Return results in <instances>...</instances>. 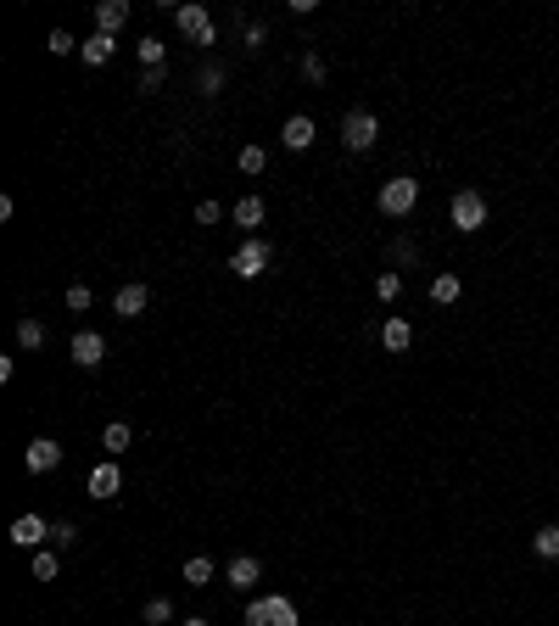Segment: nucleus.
Here are the masks:
<instances>
[{
    "label": "nucleus",
    "instance_id": "nucleus-1",
    "mask_svg": "<svg viewBox=\"0 0 559 626\" xmlns=\"http://www.w3.org/2000/svg\"><path fill=\"white\" fill-rule=\"evenodd\" d=\"M246 626H303V615L291 599H280V592H257L246 604Z\"/></svg>",
    "mask_w": 559,
    "mask_h": 626
},
{
    "label": "nucleus",
    "instance_id": "nucleus-2",
    "mask_svg": "<svg viewBox=\"0 0 559 626\" xmlns=\"http://www.w3.org/2000/svg\"><path fill=\"white\" fill-rule=\"evenodd\" d=\"M448 224L458 229V236H476V229L487 224V196L481 190H453V202H448Z\"/></svg>",
    "mask_w": 559,
    "mask_h": 626
},
{
    "label": "nucleus",
    "instance_id": "nucleus-3",
    "mask_svg": "<svg viewBox=\"0 0 559 626\" xmlns=\"http://www.w3.org/2000/svg\"><path fill=\"white\" fill-rule=\"evenodd\" d=\"M375 140H381V118H375L370 107L342 112V146H347V151H370Z\"/></svg>",
    "mask_w": 559,
    "mask_h": 626
},
{
    "label": "nucleus",
    "instance_id": "nucleus-4",
    "mask_svg": "<svg viewBox=\"0 0 559 626\" xmlns=\"http://www.w3.org/2000/svg\"><path fill=\"white\" fill-rule=\"evenodd\" d=\"M414 202H419V179H409V174L386 179V185H381V196H375V207H381L386 218H409V213H414Z\"/></svg>",
    "mask_w": 559,
    "mask_h": 626
},
{
    "label": "nucleus",
    "instance_id": "nucleus-5",
    "mask_svg": "<svg viewBox=\"0 0 559 626\" xmlns=\"http://www.w3.org/2000/svg\"><path fill=\"white\" fill-rule=\"evenodd\" d=\"M269 241L263 236H246L241 246H236V257H229V269H236V280H257V274H269Z\"/></svg>",
    "mask_w": 559,
    "mask_h": 626
},
{
    "label": "nucleus",
    "instance_id": "nucleus-6",
    "mask_svg": "<svg viewBox=\"0 0 559 626\" xmlns=\"http://www.w3.org/2000/svg\"><path fill=\"white\" fill-rule=\"evenodd\" d=\"M174 28H179L190 45H213V34H218L207 6H179V12H174Z\"/></svg>",
    "mask_w": 559,
    "mask_h": 626
},
{
    "label": "nucleus",
    "instance_id": "nucleus-7",
    "mask_svg": "<svg viewBox=\"0 0 559 626\" xmlns=\"http://www.w3.org/2000/svg\"><path fill=\"white\" fill-rule=\"evenodd\" d=\"M23 465H28V476H51L62 465V442L56 437H34V442L23 448Z\"/></svg>",
    "mask_w": 559,
    "mask_h": 626
},
{
    "label": "nucleus",
    "instance_id": "nucleus-8",
    "mask_svg": "<svg viewBox=\"0 0 559 626\" xmlns=\"http://www.w3.org/2000/svg\"><path fill=\"white\" fill-rule=\"evenodd\" d=\"M12 543L28 548V554H40V548L51 543V520H40V515H17V520H12Z\"/></svg>",
    "mask_w": 559,
    "mask_h": 626
},
{
    "label": "nucleus",
    "instance_id": "nucleus-9",
    "mask_svg": "<svg viewBox=\"0 0 559 626\" xmlns=\"http://www.w3.org/2000/svg\"><path fill=\"white\" fill-rule=\"evenodd\" d=\"M118 492H123V470H118V458H107V465H95V470H90V498H95V504H112Z\"/></svg>",
    "mask_w": 559,
    "mask_h": 626
},
{
    "label": "nucleus",
    "instance_id": "nucleus-10",
    "mask_svg": "<svg viewBox=\"0 0 559 626\" xmlns=\"http://www.w3.org/2000/svg\"><path fill=\"white\" fill-rule=\"evenodd\" d=\"M151 308V291L140 285V280H129V285H118V296H112V313L118 319H140Z\"/></svg>",
    "mask_w": 559,
    "mask_h": 626
},
{
    "label": "nucleus",
    "instance_id": "nucleus-11",
    "mask_svg": "<svg viewBox=\"0 0 559 626\" xmlns=\"http://www.w3.org/2000/svg\"><path fill=\"white\" fill-rule=\"evenodd\" d=\"M224 582L236 587V592H252V587L263 582V565H257L252 554H236V559H229V565H224Z\"/></svg>",
    "mask_w": 559,
    "mask_h": 626
},
{
    "label": "nucleus",
    "instance_id": "nucleus-12",
    "mask_svg": "<svg viewBox=\"0 0 559 626\" xmlns=\"http://www.w3.org/2000/svg\"><path fill=\"white\" fill-rule=\"evenodd\" d=\"M112 51H118V34H101V28H95V34H84V45H79V62L84 68H107Z\"/></svg>",
    "mask_w": 559,
    "mask_h": 626
},
{
    "label": "nucleus",
    "instance_id": "nucleus-13",
    "mask_svg": "<svg viewBox=\"0 0 559 626\" xmlns=\"http://www.w3.org/2000/svg\"><path fill=\"white\" fill-rule=\"evenodd\" d=\"M101 358H107V336H101V331H79V336H73V364H79V370H95Z\"/></svg>",
    "mask_w": 559,
    "mask_h": 626
},
{
    "label": "nucleus",
    "instance_id": "nucleus-14",
    "mask_svg": "<svg viewBox=\"0 0 559 626\" xmlns=\"http://www.w3.org/2000/svg\"><path fill=\"white\" fill-rule=\"evenodd\" d=\"M313 135H319V129H313V118H308V112L285 118V129H280V140H285L291 151H308V146H313Z\"/></svg>",
    "mask_w": 559,
    "mask_h": 626
},
{
    "label": "nucleus",
    "instance_id": "nucleus-15",
    "mask_svg": "<svg viewBox=\"0 0 559 626\" xmlns=\"http://www.w3.org/2000/svg\"><path fill=\"white\" fill-rule=\"evenodd\" d=\"M123 23H129V0H101L95 6V28L101 34H123Z\"/></svg>",
    "mask_w": 559,
    "mask_h": 626
},
{
    "label": "nucleus",
    "instance_id": "nucleus-16",
    "mask_svg": "<svg viewBox=\"0 0 559 626\" xmlns=\"http://www.w3.org/2000/svg\"><path fill=\"white\" fill-rule=\"evenodd\" d=\"M381 347H386V352H409V347H414V331H409V319H398V313H391V319L381 324Z\"/></svg>",
    "mask_w": 559,
    "mask_h": 626
},
{
    "label": "nucleus",
    "instance_id": "nucleus-17",
    "mask_svg": "<svg viewBox=\"0 0 559 626\" xmlns=\"http://www.w3.org/2000/svg\"><path fill=\"white\" fill-rule=\"evenodd\" d=\"M229 218H236L246 236H257V224H263V196H241V202L229 207Z\"/></svg>",
    "mask_w": 559,
    "mask_h": 626
},
{
    "label": "nucleus",
    "instance_id": "nucleus-18",
    "mask_svg": "<svg viewBox=\"0 0 559 626\" xmlns=\"http://www.w3.org/2000/svg\"><path fill=\"white\" fill-rule=\"evenodd\" d=\"M458 291H465V280H458V274H431V303H458Z\"/></svg>",
    "mask_w": 559,
    "mask_h": 626
},
{
    "label": "nucleus",
    "instance_id": "nucleus-19",
    "mask_svg": "<svg viewBox=\"0 0 559 626\" xmlns=\"http://www.w3.org/2000/svg\"><path fill=\"white\" fill-rule=\"evenodd\" d=\"M129 442H135V431H129V425H123V419H112V425H107V431H101V448H107L112 458H123V448H129Z\"/></svg>",
    "mask_w": 559,
    "mask_h": 626
},
{
    "label": "nucleus",
    "instance_id": "nucleus-20",
    "mask_svg": "<svg viewBox=\"0 0 559 626\" xmlns=\"http://www.w3.org/2000/svg\"><path fill=\"white\" fill-rule=\"evenodd\" d=\"M17 347L40 352V347H45V324H40V319H17Z\"/></svg>",
    "mask_w": 559,
    "mask_h": 626
},
{
    "label": "nucleus",
    "instance_id": "nucleus-21",
    "mask_svg": "<svg viewBox=\"0 0 559 626\" xmlns=\"http://www.w3.org/2000/svg\"><path fill=\"white\" fill-rule=\"evenodd\" d=\"M391 263H398V274L419 263V246H414V236H398V241H391Z\"/></svg>",
    "mask_w": 559,
    "mask_h": 626
},
{
    "label": "nucleus",
    "instance_id": "nucleus-22",
    "mask_svg": "<svg viewBox=\"0 0 559 626\" xmlns=\"http://www.w3.org/2000/svg\"><path fill=\"white\" fill-rule=\"evenodd\" d=\"M185 582H190V587H207V582H213V559H202V554L185 559Z\"/></svg>",
    "mask_w": 559,
    "mask_h": 626
},
{
    "label": "nucleus",
    "instance_id": "nucleus-23",
    "mask_svg": "<svg viewBox=\"0 0 559 626\" xmlns=\"http://www.w3.org/2000/svg\"><path fill=\"white\" fill-rule=\"evenodd\" d=\"M375 296H381V303H398V296H403V274H398V269H386V274L375 280Z\"/></svg>",
    "mask_w": 559,
    "mask_h": 626
},
{
    "label": "nucleus",
    "instance_id": "nucleus-24",
    "mask_svg": "<svg viewBox=\"0 0 559 626\" xmlns=\"http://www.w3.org/2000/svg\"><path fill=\"white\" fill-rule=\"evenodd\" d=\"M79 45H84V40H73L68 28H51V40H45V51H51V56H73Z\"/></svg>",
    "mask_w": 559,
    "mask_h": 626
},
{
    "label": "nucleus",
    "instance_id": "nucleus-25",
    "mask_svg": "<svg viewBox=\"0 0 559 626\" xmlns=\"http://www.w3.org/2000/svg\"><path fill=\"white\" fill-rule=\"evenodd\" d=\"M532 548H537L543 559H559V525H543V532L532 537Z\"/></svg>",
    "mask_w": 559,
    "mask_h": 626
},
{
    "label": "nucleus",
    "instance_id": "nucleus-26",
    "mask_svg": "<svg viewBox=\"0 0 559 626\" xmlns=\"http://www.w3.org/2000/svg\"><path fill=\"white\" fill-rule=\"evenodd\" d=\"M162 56H169V45H162L157 34H146L140 40V62H146V68H162Z\"/></svg>",
    "mask_w": 559,
    "mask_h": 626
},
{
    "label": "nucleus",
    "instance_id": "nucleus-27",
    "mask_svg": "<svg viewBox=\"0 0 559 626\" xmlns=\"http://www.w3.org/2000/svg\"><path fill=\"white\" fill-rule=\"evenodd\" d=\"M56 571H62V559H56L51 548H40V554H34V576H40V582H56Z\"/></svg>",
    "mask_w": 559,
    "mask_h": 626
},
{
    "label": "nucleus",
    "instance_id": "nucleus-28",
    "mask_svg": "<svg viewBox=\"0 0 559 626\" xmlns=\"http://www.w3.org/2000/svg\"><path fill=\"white\" fill-rule=\"evenodd\" d=\"M196 84H202V95H218V90H224V68H218V62H207V68L196 73Z\"/></svg>",
    "mask_w": 559,
    "mask_h": 626
},
{
    "label": "nucleus",
    "instance_id": "nucleus-29",
    "mask_svg": "<svg viewBox=\"0 0 559 626\" xmlns=\"http://www.w3.org/2000/svg\"><path fill=\"white\" fill-rule=\"evenodd\" d=\"M263 169H269V151H263V146H246V151H241V174H263Z\"/></svg>",
    "mask_w": 559,
    "mask_h": 626
},
{
    "label": "nucleus",
    "instance_id": "nucleus-30",
    "mask_svg": "<svg viewBox=\"0 0 559 626\" xmlns=\"http://www.w3.org/2000/svg\"><path fill=\"white\" fill-rule=\"evenodd\" d=\"M169 621H174V604H169V599H151V604H146V626H169Z\"/></svg>",
    "mask_w": 559,
    "mask_h": 626
},
{
    "label": "nucleus",
    "instance_id": "nucleus-31",
    "mask_svg": "<svg viewBox=\"0 0 559 626\" xmlns=\"http://www.w3.org/2000/svg\"><path fill=\"white\" fill-rule=\"evenodd\" d=\"M51 543H56V548H79V525L56 520V525H51Z\"/></svg>",
    "mask_w": 559,
    "mask_h": 626
},
{
    "label": "nucleus",
    "instance_id": "nucleus-32",
    "mask_svg": "<svg viewBox=\"0 0 559 626\" xmlns=\"http://www.w3.org/2000/svg\"><path fill=\"white\" fill-rule=\"evenodd\" d=\"M303 79H308V84H324V56H319V51H303Z\"/></svg>",
    "mask_w": 559,
    "mask_h": 626
},
{
    "label": "nucleus",
    "instance_id": "nucleus-33",
    "mask_svg": "<svg viewBox=\"0 0 559 626\" xmlns=\"http://www.w3.org/2000/svg\"><path fill=\"white\" fill-rule=\"evenodd\" d=\"M90 303H95V296H90V285H79V280H73V285H68V308H73V313H84Z\"/></svg>",
    "mask_w": 559,
    "mask_h": 626
},
{
    "label": "nucleus",
    "instance_id": "nucleus-34",
    "mask_svg": "<svg viewBox=\"0 0 559 626\" xmlns=\"http://www.w3.org/2000/svg\"><path fill=\"white\" fill-rule=\"evenodd\" d=\"M246 51H263V40H269V23H246Z\"/></svg>",
    "mask_w": 559,
    "mask_h": 626
},
{
    "label": "nucleus",
    "instance_id": "nucleus-35",
    "mask_svg": "<svg viewBox=\"0 0 559 626\" xmlns=\"http://www.w3.org/2000/svg\"><path fill=\"white\" fill-rule=\"evenodd\" d=\"M162 79H169L162 68H146V73H140V90H146V95H157V90H162Z\"/></svg>",
    "mask_w": 559,
    "mask_h": 626
},
{
    "label": "nucleus",
    "instance_id": "nucleus-36",
    "mask_svg": "<svg viewBox=\"0 0 559 626\" xmlns=\"http://www.w3.org/2000/svg\"><path fill=\"white\" fill-rule=\"evenodd\" d=\"M218 218H224L218 202H202V207H196V224H218Z\"/></svg>",
    "mask_w": 559,
    "mask_h": 626
},
{
    "label": "nucleus",
    "instance_id": "nucleus-37",
    "mask_svg": "<svg viewBox=\"0 0 559 626\" xmlns=\"http://www.w3.org/2000/svg\"><path fill=\"white\" fill-rule=\"evenodd\" d=\"M179 626H207V621H202V615H190V621H179Z\"/></svg>",
    "mask_w": 559,
    "mask_h": 626
}]
</instances>
